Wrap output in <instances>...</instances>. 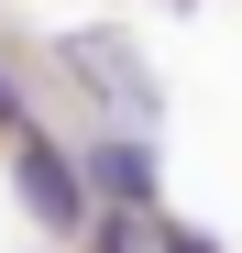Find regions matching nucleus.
<instances>
[{"label": "nucleus", "instance_id": "obj_1", "mask_svg": "<svg viewBox=\"0 0 242 253\" xmlns=\"http://www.w3.org/2000/svg\"><path fill=\"white\" fill-rule=\"evenodd\" d=\"M11 198L44 220L55 242H77L99 220V187H88V154H66V143H44V132H22L11 143Z\"/></svg>", "mask_w": 242, "mask_h": 253}, {"label": "nucleus", "instance_id": "obj_2", "mask_svg": "<svg viewBox=\"0 0 242 253\" xmlns=\"http://www.w3.org/2000/svg\"><path fill=\"white\" fill-rule=\"evenodd\" d=\"M88 187H99V209H154V143L143 132L88 143Z\"/></svg>", "mask_w": 242, "mask_h": 253}, {"label": "nucleus", "instance_id": "obj_3", "mask_svg": "<svg viewBox=\"0 0 242 253\" xmlns=\"http://www.w3.org/2000/svg\"><path fill=\"white\" fill-rule=\"evenodd\" d=\"M88 253H165V231H154V209H99Z\"/></svg>", "mask_w": 242, "mask_h": 253}, {"label": "nucleus", "instance_id": "obj_4", "mask_svg": "<svg viewBox=\"0 0 242 253\" xmlns=\"http://www.w3.org/2000/svg\"><path fill=\"white\" fill-rule=\"evenodd\" d=\"M22 132H33V99H22V77L0 66V143H22Z\"/></svg>", "mask_w": 242, "mask_h": 253}]
</instances>
